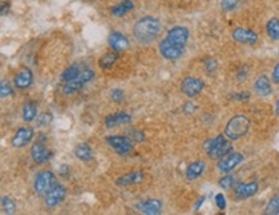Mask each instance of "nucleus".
<instances>
[{"label":"nucleus","mask_w":279,"mask_h":215,"mask_svg":"<svg viewBox=\"0 0 279 215\" xmlns=\"http://www.w3.org/2000/svg\"><path fill=\"white\" fill-rule=\"evenodd\" d=\"M206 170V163L202 160H196L189 164L185 169V177L188 180H195L200 178Z\"/></svg>","instance_id":"nucleus-20"},{"label":"nucleus","mask_w":279,"mask_h":215,"mask_svg":"<svg viewBox=\"0 0 279 215\" xmlns=\"http://www.w3.org/2000/svg\"><path fill=\"white\" fill-rule=\"evenodd\" d=\"M160 20L154 16H144L134 24L133 34L140 44H151L156 40L161 31Z\"/></svg>","instance_id":"nucleus-1"},{"label":"nucleus","mask_w":279,"mask_h":215,"mask_svg":"<svg viewBox=\"0 0 279 215\" xmlns=\"http://www.w3.org/2000/svg\"><path fill=\"white\" fill-rule=\"evenodd\" d=\"M143 179H144V172L143 170H133V172H129L117 178L115 180V183H116V186L120 187H128L142 183Z\"/></svg>","instance_id":"nucleus-14"},{"label":"nucleus","mask_w":279,"mask_h":215,"mask_svg":"<svg viewBox=\"0 0 279 215\" xmlns=\"http://www.w3.org/2000/svg\"><path fill=\"white\" fill-rule=\"evenodd\" d=\"M13 82H15V87L17 89H27V88L31 87L32 82H34L32 71L30 70L29 67H21Z\"/></svg>","instance_id":"nucleus-17"},{"label":"nucleus","mask_w":279,"mask_h":215,"mask_svg":"<svg viewBox=\"0 0 279 215\" xmlns=\"http://www.w3.org/2000/svg\"><path fill=\"white\" fill-rule=\"evenodd\" d=\"M55 182L57 180H55L54 173L50 172V170H43V172H40L35 177V180H34V191L38 195L44 196Z\"/></svg>","instance_id":"nucleus-5"},{"label":"nucleus","mask_w":279,"mask_h":215,"mask_svg":"<svg viewBox=\"0 0 279 215\" xmlns=\"http://www.w3.org/2000/svg\"><path fill=\"white\" fill-rule=\"evenodd\" d=\"M93 78H94V71L91 70L90 67H89V68H84V70H81V73L76 76L73 80L64 83L63 94L70 96V94L76 93V92L81 89L84 85H86L87 83L91 82V79Z\"/></svg>","instance_id":"nucleus-4"},{"label":"nucleus","mask_w":279,"mask_h":215,"mask_svg":"<svg viewBox=\"0 0 279 215\" xmlns=\"http://www.w3.org/2000/svg\"><path fill=\"white\" fill-rule=\"evenodd\" d=\"M239 4V0H221L220 7L225 12H230L233 9H236Z\"/></svg>","instance_id":"nucleus-33"},{"label":"nucleus","mask_w":279,"mask_h":215,"mask_svg":"<svg viewBox=\"0 0 279 215\" xmlns=\"http://www.w3.org/2000/svg\"><path fill=\"white\" fill-rule=\"evenodd\" d=\"M215 202L216 206L220 210H225V207H227V200H225V196L223 193H218L215 196Z\"/></svg>","instance_id":"nucleus-35"},{"label":"nucleus","mask_w":279,"mask_h":215,"mask_svg":"<svg viewBox=\"0 0 279 215\" xmlns=\"http://www.w3.org/2000/svg\"><path fill=\"white\" fill-rule=\"evenodd\" d=\"M66 197V188L61 183L55 182L48 192L44 195V203L47 207H54L63 201Z\"/></svg>","instance_id":"nucleus-8"},{"label":"nucleus","mask_w":279,"mask_h":215,"mask_svg":"<svg viewBox=\"0 0 279 215\" xmlns=\"http://www.w3.org/2000/svg\"><path fill=\"white\" fill-rule=\"evenodd\" d=\"M244 160L243 155L239 152H230L227 156L221 157L218 161V170L223 174H229L230 172H233L242 161Z\"/></svg>","instance_id":"nucleus-7"},{"label":"nucleus","mask_w":279,"mask_h":215,"mask_svg":"<svg viewBox=\"0 0 279 215\" xmlns=\"http://www.w3.org/2000/svg\"><path fill=\"white\" fill-rule=\"evenodd\" d=\"M36 115H38V106L34 101H30L25 103L22 107V119L26 122H31L35 120Z\"/></svg>","instance_id":"nucleus-24"},{"label":"nucleus","mask_w":279,"mask_h":215,"mask_svg":"<svg viewBox=\"0 0 279 215\" xmlns=\"http://www.w3.org/2000/svg\"><path fill=\"white\" fill-rule=\"evenodd\" d=\"M89 2H98V0H89Z\"/></svg>","instance_id":"nucleus-43"},{"label":"nucleus","mask_w":279,"mask_h":215,"mask_svg":"<svg viewBox=\"0 0 279 215\" xmlns=\"http://www.w3.org/2000/svg\"><path fill=\"white\" fill-rule=\"evenodd\" d=\"M184 50H185V48L175 45V44L170 43V41L165 40V39H162L160 41V44H158V52H160V54L162 55L163 58L169 59V61H176V59L180 58L181 55H183Z\"/></svg>","instance_id":"nucleus-11"},{"label":"nucleus","mask_w":279,"mask_h":215,"mask_svg":"<svg viewBox=\"0 0 279 215\" xmlns=\"http://www.w3.org/2000/svg\"><path fill=\"white\" fill-rule=\"evenodd\" d=\"M75 155L77 159H80L84 163H87L93 159V151H91L90 146L85 145V143H80L79 146H76Z\"/></svg>","instance_id":"nucleus-25"},{"label":"nucleus","mask_w":279,"mask_h":215,"mask_svg":"<svg viewBox=\"0 0 279 215\" xmlns=\"http://www.w3.org/2000/svg\"><path fill=\"white\" fill-rule=\"evenodd\" d=\"M50 120H52V115H50V114H43V115H40V116H39L38 122H39V125H48V124L50 122Z\"/></svg>","instance_id":"nucleus-37"},{"label":"nucleus","mask_w":279,"mask_h":215,"mask_svg":"<svg viewBox=\"0 0 279 215\" xmlns=\"http://www.w3.org/2000/svg\"><path fill=\"white\" fill-rule=\"evenodd\" d=\"M275 112H276V115L279 116V98H278V101H276V103H275Z\"/></svg>","instance_id":"nucleus-42"},{"label":"nucleus","mask_w":279,"mask_h":215,"mask_svg":"<svg viewBox=\"0 0 279 215\" xmlns=\"http://www.w3.org/2000/svg\"><path fill=\"white\" fill-rule=\"evenodd\" d=\"M108 45H110L115 52H124L129 48L130 43H129V39L126 38L122 32L119 31H112L108 35Z\"/></svg>","instance_id":"nucleus-15"},{"label":"nucleus","mask_w":279,"mask_h":215,"mask_svg":"<svg viewBox=\"0 0 279 215\" xmlns=\"http://www.w3.org/2000/svg\"><path fill=\"white\" fill-rule=\"evenodd\" d=\"M219 184H220V187L223 189H230L232 187L236 186V183H234V177H232V175H225L224 178H221V179L219 180Z\"/></svg>","instance_id":"nucleus-34"},{"label":"nucleus","mask_w":279,"mask_h":215,"mask_svg":"<svg viewBox=\"0 0 279 215\" xmlns=\"http://www.w3.org/2000/svg\"><path fill=\"white\" fill-rule=\"evenodd\" d=\"M253 90H255V93L260 97L270 96L271 92H273L270 80H269L265 75L259 76V78L256 79L255 84H253Z\"/></svg>","instance_id":"nucleus-21"},{"label":"nucleus","mask_w":279,"mask_h":215,"mask_svg":"<svg viewBox=\"0 0 279 215\" xmlns=\"http://www.w3.org/2000/svg\"><path fill=\"white\" fill-rule=\"evenodd\" d=\"M204 201H205V197H202V198H200V200L197 201V205H196V207L195 209L196 210H198V207L201 206V205H202V203H204Z\"/></svg>","instance_id":"nucleus-41"},{"label":"nucleus","mask_w":279,"mask_h":215,"mask_svg":"<svg viewBox=\"0 0 279 215\" xmlns=\"http://www.w3.org/2000/svg\"><path fill=\"white\" fill-rule=\"evenodd\" d=\"M165 40L170 41V43L175 44V45H179V47H183L185 48L187 43H188V39H189V30L187 29L185 26H180V25H177V26L171 27V29L167 31L166 34Z\"/></svg>","instance_id":"nucleus-10"},{"label":"nucleus","mask_w":279,"mask_h":215,"mask_svg":"<svg viewBox=\"0 0 279 215\" xmlns=\"http://www.w3.org/2000/svg\"><path fill=\"white\" fill-rule=\"evenodd\" d=\"M138 207H139V210L143 214H161V211H162V201L157 200V198H151V200H147L140 203Z\"/></svg>","instance_id":"nucleus-22"},{"label":"nucleus","mask_w":279,"mask_h":215,"mask_svg":"<svg viewBox=\"0 0 279 215\" xmlns=\"http://www.w3.org/2000/svg\"><path fill=\"white\" fill-rule=\"evenodd\" d=\"M117 59H119L117 52H107L98 59V66L103 70H107V68H111L114 66Z\"/></svg>","instance_id":"nucleus-26"},{"label":"nucleus","mask_w":279,"mask_h":215,"mask_svg":"<svg viewBox=\"0 0 279 215\" xmlns=\"http://www.w3.org/2000/svg\"><path fill=\"white\" fill-rule=\"evenodd\" d=\"M80 73H81V70H80L79 64H77V63L70 64V66L67 67L66 70H64L63 73H62L61 80L63 83L71 82V80H73V79H75L76 76L79 75Z\"/></svg>","instance_id":"nucleus-28"},{"label":"nucleus","mask_w":279,"mask_h":215,"mask_svg":"<svg viewBox=\"0 0 279 215\" xmlns=\"http://www.w3.org/2000/svg\"><path fill=\"white\" fill-rule=\"evenodd\" d=\"M12 93H13L12 87H11L8 80L4 79L3 82H2V85H0V96H2V98H7V97L12 96Z\"/></svg>","instance_id":"nucleus-32"},{"label":"nucleus","mask_w":279,"mask_h":215,"mask_svg":"<svg viewBox=\"0 0 279 215\" xmlns=\"http://www.w3.org/2000/svg\"><path fill=\"white\" fill-rule=\"evenodd\" d=\"M133 8L134 3L131 0H122L121 3L116 4V6H114L111 8V15L115 16V17H122L124 15L130 12Z\"/></svg>","instance_id":"nucleus-23"},{"label":"nucleus","mask_w":279,"mask_h":215,"mask_svg":"<svg viewBox=\"0 0 279 215\" xmlns=\"http://www.w3.org/2000/svg\"><path fill=\"white\" fill-rule=\"evenodd\" d=\"M271 79H273V82L279 84V62L274 66V70L273 74H271Z\"/></svg>","instance_id":"nucleus-38"},{"label":"nucleus","mask_w":279,"mask_h":215,"mask_svg":"<svg viewBox=\"0 0 279 215\" xmlns=\"http://www.w3.org/2000/svg\"><path fill=\"white\" fill-rule=\"evenodd\" d=\"M232 98L237 99V101H244V99L250 98V94L248 93H236V94H233Z\"/></svg>","instance_id":"nucleus-39"},{"label":"nucleus","mask_w":279,"mask_h":215,"mask_svg":"<svg viewBox=\"0 0 279 215\" xmlns=\"http://www.w3.org/2000/svg\"><path fill=\"white\" fill-rule=\"evenodd\" d=\"M2 207H3V211L6 214H13L16 211V209H17L15 201L11 197H7V196H4L2 198Z\"/></svg>","instance_id":"nucleus-31"},{"label":"nucleus","mask_w":279,"mask_h":215,"mask_svg":"<svg viewBox=\"0 0 279 215\" xmlns=\"http://www.w3.org/2000/svg\"><path fill=\"white\" fill-rule=\"evenodd\" d=\"M106 143L119 155H128L133 150L131 139L126 135H110L106 138Z\"/></svg>","instance_id":"nucleus-9"},{"label":"nucleus","mask_w":279,"mask_h":215,"mask_svg":"<svg viewBox=\"0 0 279 215\" xmlns=\"http://www.w3.org/2000/svg\"><path fill=\"white\" fill-rule=\"evenodd\" d=\"M232 38L236 41L241 44H247V45H252L256 41L259 40V36L253 30L247 29V27H236L232 32Z\"/></svg>","instance_id":"nucleus-12"},{"label":"nucleus","mask_w":279,"mask_h":215,"mask_svg":"<svg viewBox=\"0 0 279 215\" xmlns=\"http://www.w3.org/2000/svg\"><path fill=\"white\" fill-rule=\"evenodd\" d=\"M31 157L36 164H45L52 156V152L43 142H35L31 147Z\"/></svg>","instance_id":"nucleus-16"},{"label":"nucleus","mask_w":279,"mask_h":215,"mask_svg":"<svg viewBox=\"0 0 279 215\" xmlns=\"http://www.w3.org/2000/svg\"><path fill=\"white\" fill-rule=\"evenodd\" d=\"M34 138V129L31 126H22V128L17 129L12 138V146L16 149H21L25 146L29 145Z\"/></svg>","instance_id":"nucleus-13"},{"label":"nucleus","mask_w":279,"mask_h":215,"mask_svg":"<svg viewBox=\"0 0 279 215\" xmlns=\"http://www.w3.org/2000/svg\"><path fill=\"white\" fill-rule=\"evenodd\" d=\"M9 9V3H6V2H2V16H6L7 12Z\"/></svg>","instance_id":"nucleus-40"},{"label":"nucleus","mask_w":279,"mask_h":215,"mask_svg":"<svg viewBox=\"0 0 279 215\" xmlns=\"http://www.w3.org/2000/svg\"><path fill=\"white\" fill-rule=\"evenodd\" d=\"M251 128V120L246 115H236L227 122L224 135L230 140H237L244 137Z\"/></svg>","instance_id":"nucleus-2"},{"label":"nucleus","mask_w":279,"mask_h":215,"mask_svg":"<svg viewBox=\"0 0 279 215\" xmlns=\"http://www.w3.org/2000/svg\"><path fill=\"white\" fill-rule=\"evenodd\" d=\"M265 214H269V215L279 214V193L278 195L273 196V197L269 200L266 207H265Z\"/></svg>","instance_id":"nucleus-29"},{"label":"nucleus","mask_w":279,"mask_h":215,"mask_svg":"<svg viewBox=\"0 0 279 215\" xmlns=\"http://www.w3.org/2000/svg\"><path fill=\"white\" fill-rule=\"evenodd\" d=\"M207 156L210 159H221L233 152V145L230 139H227L225 135H216L215 138L207 139L204 145Z\"/></svg>","instance_id":"nucleus-3"},{"label":"nucleus","mask_w":279,"mask_h":215,"mask_svg":"<svg viewBox=\"0 0 279 215\" xmlns=\"http://www.w3.org/2000/svg\"><path fill=\"white\" fill-rule=\"evenodd\" d=\"M259 191V184L256 182H248V183H237L234 186V195L238 198H248L256 195Z\"/></svg>","instance_id":"nucleus-18"},{"label":"nucleus","mask_w":279,"mask_h":215,"mask_svg":"<svg viewBox=\"0 0 279 215\" xmlns=\"http://www.w3.org/2000/svg\"><path fill=\"white\" fill-rule=\"evenodd\" d=\"M111 98L114 99L115 102H120L124 98V92L121 89H114L111 92Z\"/></svg>","instance_id":"nucleus-36"},{"label":"nucleus","mask_w":279,"mask_h":215,"mask_svg":"<svg viewBox=\"0 0 279 215\" xmlns=\"http://www.w3.org/2000/svg\"><path fill=\"white\" fill-rule=\"evenodd\" d=\"M125 135L130 138L133 142H143L144 138H146L144 137V133H143L142 130H139V129H134V128L126 129Z\"/></svg>","instance_id":"nucleus-30"},{"label":"nucleus","mask_w":279,"mask_h":215,"mask_svg":"<svg viewBox=\"0 0 279 215\" xmlns=\"http://www.w3.org/2000/svg\"><path fill=\"white\" fill-rule=\"evenodd\" d=\"M266 34L269 35V38H271L273 40H279V18L273 17L266 22Z\"/></svg>","instance_id":"nucleus-27"},{"label":"nucleus","mask_w":279,"mask_h":215,"mask_svg":"<svg viewBox=\"0 0 279 215\" xmlns=\"http://www.w3.org/2000/svg\"><path fill=\"white\" fill-rule=\"evenodd\" d=\"M205 83L201 79L195 78V76H185L180 83L181 93L185 94L189 98L198 96L204 90Z\"/></svg>","instance_id":"nucleus-6"},{"label":"nucleus","mask_w":279,"mask_h":215,"mask_svg":"<svg viewBox=\"0 0 279 215\" xmlns=\"http://www.w3.org/2000/svg\"><path fill=\"white\" fill-rule=\"evenodd\" d=\"M131 121V116L128 112H116V114H111L108 115L105 119V125L106 128H115V126L120 125H125Z\"/></svg>","instance_id":"nucleus-19"}]
</instances>
